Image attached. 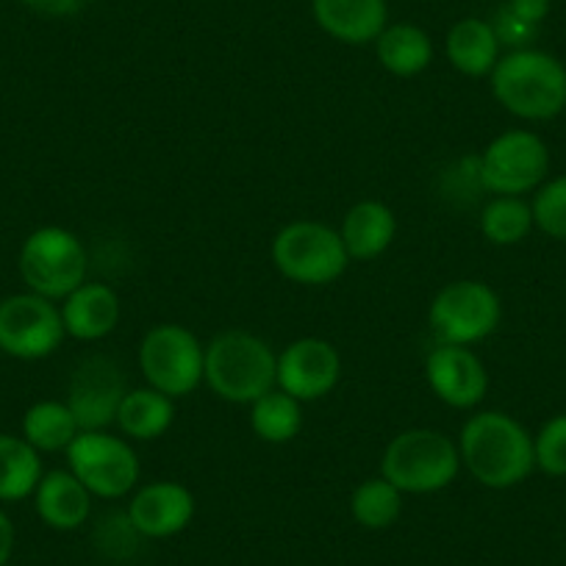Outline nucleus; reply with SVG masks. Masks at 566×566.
Listing matches in <instances>:
<instances>
[{"instance_id":"nucleus-26","label":"nucleus","mask_w":566,"mask_h":566,"mask_svg":"<svg viewBox=\"0 0 566 566\" xmlns=\"http://www.w3.org/2000/svg\"><path fill=\"white\" fill-rule=\"evenodd\" d=\"M353 520L367 531H384V527L395 525L397 516L402 511V492L391 486L384 475L369 478V481L358 483V489L350 497Z\"/></svg>"},{"instance_id":"nucleus-4","label":"nucleus","mask_w":566,"mask_h":566,"mask_svg":"<svg viewBox=\"0 0 566 566\" xmlns=\"http://www.w3.org/2000/svg\"><path fill=\"white\" fill-rule=\"evenodd\" d=\"M461 470L459 444L431 428H413L391 439L380 459V475L408 494L442 492Z\"/></svg>"},{"instance_id":"nucleus-33","label":"nucleus","mask_w":566,"mask_h":566,"mask_svg":"<svg viewBox=\"0 0 566 566\" xmlns=\"http://www.w3.org/2000/svg\"><path fill=\"white\" fill-rule=\"evenodd\" d=\"M14 549V525L7 511H0V566H7Z\"/></svg>"},{"instance_id":"nucleus-23","label":"nucleus","mask_w":566,"mask_h":566,"mask_svg":"<svg viewBox=\"0 0 566 566\" xmlns=\"http://www.w3.org/2000/svg\"><path fill=\"white\" fill-rule=\"evenodd\" d=\"M42 475L40 450L23 437L0 433V503H18L34 494Z\"/></svg>"},{"instance_id":"nucleus-29","label":"nucleus","mask_w":566,"mask_h":566,"mask_svg":"<svg viewBox=\"0 0 566 566\" xmlns=\"http://www.w3.org/2000/svg\"><path fill=\"white\" fill-rule=\"evenodd\" d=\"M536 467L553 478H566V413L547 419L533 439Z\"/></svg>"},{"instance_id":"nucleus-16","label":"nucleus","mask_w":566,"mask_h":566,"mask_svg":"<svg viewBox=\"0 0 566 566\" xmlns=\"http://www.w3.org/2000/svg\"><path fill=\"white\" fill-rule=\"evenodd\" d=\"M319 29L345 45H369L389 25L386 0H312Z\"/></svg>"},{"instance_id":"nucleus-1","label":"nucleus","mask_w":566,"mask_h":566,"mask_svg":"<svg viewBox=\"0 0 566 566\" xmlns=\"http://www.w3.org/2000/svg\"><path fill=\"white\" fill-rule=\"evenodd\" d=\"M461 464L486 489H511L536 467L533 437L503 411H481L461 428Z\"/></svg>"},{"instance_id":"nucleus-5","label":"nucleus","mask_w":566,"mask_h":566,"mask_svg":"<svg viewBox=\"0 0 566 566\" xmlns=\"http://www.w3.org/2000/svg\"><path fill=\"white\" fill-rule=\"evenodd\" d=\"M20 275L34 295L64 301L86 283V248L73 231L59 226L36 228L20 248Z\"/></svg>"},{"instance_id":"nucleus-27","label":"nucleus","mask_w":566,"mask_h":566,"mask_svg":"<svg viewBox=\"0 0 566 566\" xmlns=\"http://www.w3.org/2000/svg\"><path fill=\"white\" fill-rule=\"evenodd\" d=\"M483 237L500 248H511L527 239L533 231V211L531 203L522 198H509V195H497L492 203H486L481 217Z\"/></svg>"},{"instance_id":"nucleus-10","label":"nucleus","mask_w":566,"mask_h":566,"mask_svg":"<svg viewBox=\"0 0 566 566\" xmlns=\"http://www.w3.org/2000/svg\"><path fill=\"white\" fill-rule=\"evenodd\" d=\"M70 472L103 500L125 497L139 481V459L125 439L106 431H81L67 448Z\"/></svg>"},{"instance_id":"nucleus-22","label":"nucleus","mask_w":566,"mask_h":566,"mask_svg":"<svg viewBox=\"0 0 566 566\" xmlns=\"http://www.w3.org/2000/svg\"><path fill=\"white\" fill-rule=\"evenodd\" d=\"M176 419V402L172 397L156 389H134L123 397L117 411L119 431L136 442H150L170 431Z\"/></svg>"},{"instance_id":"nucleus-30","label":"nucleus","mask_w":566,"mask_h":566,"mask_svg":"<svg viewBox=\"0 0 566 566\" xmlns=\"http://www.w3.org/2000/svg\"><path fill=\"white\" fill-rule=\"evenodd\" d=\"M492 29H494V34H497L500 45H509V48H514V51H522V48L531 45L538 34L536 25L520 20L516 14H511L505 7H500V12L494 14Z\"/></svg>"},{"instance_id":"nucleus-11","label":"nucleus","mask_w":566,"mask_h":566,"mask_svg":"<svg viewBox=\"0 0 566 566\" xmlns=\"http://www.w3.org/2000/svg\"><path fill=\"white\" fill-rule=\"evenodd\" d=\"M67 331L62 308L48 297L23 292L0 301V350L20 361H40L59 350Z\"/></svg>"},{"instance_id":"nucleus-19","label":"nucleus","mask_w":566,"mask_h":566,"mask_svg":"<svg viewBox=\"0 0 566 566\" xmlns=\"http://www.w3.org/2000/svg\"><path fill=\"white\" fill-rule=\"evenodd\" d=\"M397 233V217L380 200H361L353 206L342 222V242L347 255L356 261H373L389 250Z\"/></svg>"},{"instance_id":"nucleus-31","label":"nucleus","mask_w":566,"mask_h":566,"mask_svg":"<svg viewBox=\"0 0 566 566\" xmlns=\"http://www.w3.org/2000/svg\"><path fill=\"white\" fill-rule=\"evenodd\" d=\"M23 3L31 12L45 14V18H75L90 7L92 0H23Z\"/></svg>"},{"instance_id":"nucleus-3","label":"nucleus","mask_w":566,"mask_h":566,"mask_svg":"<svg viewBox=\"0 0 566 566\" xmlns=\"http://www.w3.org/2000/svg\"><path fill=\"white\" fill-rule=\"evenodd\" d=\"M203 380L222 400L250 406L277 386V356L261 336L226 331L206 347Z\"/></svg>"},{"instance_id":"nucleus-28","label":"nucleus","mask_w":566,"mask_h":566,"mask_svg":"<svg viewBox=\"0 0 566 566\" xmlns=\"http://www.w3.org/2000/svg\"><path fill=\"white\" fill-rule=\"evenodd\" d=\"M533 226L547 237L566 242V176L553 178L533 195Z\"/></svg>"},{"instance_id":"nucleus-7","label":"nucleus","mask_w":566,"mask_h":566,"mask_svg":"<svg viewBox=\"0 0 566 566\" xmlns=\"http://www.w3.org/2000/svg\"><path fill=\"white\" fill-rule=\"evenodd\" d=\"M139 369L150 389L161 391L172 400L187 397L203 384L206 347L184 325H154L142 336Z\"/></svg>"},{"instance_id":"nucleus-18","label":"nucleus","mask_w":566,"mask_h":566,"mask_svg":"<svg viewBox=\"0 0 566 566\" xmlns=\"http://www.w3.org/2000/svg\"><path fill=\"white\" fill-rule=\"evenodd\" d=\"M34 509L53 531H75L92 511V494L73 472L53 470L42 475L34 492Z\"/></svg>"},{"instance_id":"nucleus-8","label":"nucleus","mask_w":566,"mask_h":566,"mask_svg":"<svg viewBox=\"0 0 566 566\" xmlns=\"http://www.w3.org/2000/svg\"><path fill=\"white\" fill-rule=\"evenodd\" d=\"M503 306L497 292L483 281H453L433 297L428 325L439 345L470 347L497 331Z\"/></svg>"},{"instance_id":"nucleus-20","label":"nucleus","mask_w":566,"mask_h":566,"mask_svg":"<svg viewBox=\"0 0 566 566\" xmlns=\"http://www.w3.org/2000/svg\"><path fill=\"white\" fill-rule=\"evenodd\" d=\"M444 51H448L450 64L470 78L492 75L500 62L497 34H494L492 23L481 18H464L453 23L448 40H444Z\"/></svg>"},{"instance_id":"nucleus-13","label":"nucleus","mask_w":566,"mask_h":566,"mask_svg":"<svg viewBox=\"0 0 566 566\" xmlns=\"http://www.w3.org/2000/svg\"><path fill=\"white\" fill-rule=\"evenodd\" d=\"M342 358L331 342L306 336L277 356V389L301 402L319 400L339 384Z\"/></svg>"},{"instance_id":"nucleus-2","label":"nucleus","mask_w":566,"mask_h":566,"mask_svg":"<svg viewBox=\"0 0 566 566\" xmlns=\"http://www.w3.org/2000/svg\"><path fill=\"white\" fill-rule=\"evenodd\" d=\"M492 92L514 117L544 123L566 108V67L544 51H511L492 70Z\"/></svg>"},{"instance_id":"nucleus-15","label":"nucleus","mask_w":566,"mask_h":566,"mask_svg":"<svg viewBox=\"0 0 566 566\" xmlns=\"http://www.w3.org/2000/svg\"><path fill=\"white\" fill-rule=\"evenodd\" d=\"M195 516V494L184 483L154 481L130 497L128 520L139 536L167 538L181 533Z\"/></svg>"},{"instance_id":"nucleus-17","label":"nucleus","mask_w":566,"mask_h":566,"mask_svg":"<svg viewBox=\"0 0 566 566\" xmlns=\"http://www.w3.org/2000/svg\"><path fill=\"white\" fill-rule=\"evenodd\" d=\"M62 323L67 336L97 342L112 334L119 323V297L106 283H81L64 297Z\"/></svg>"},{"instance_id":"nucleus-32","label":"nucleus","mask_w":566,"mask_h":566,"mask_svg":"<svg viewBox=\"0 0 566 566\" xmlns=\"http://www.w3.org/2000/svg\"><path fill=\"white\" fill-rule=\"evenodd\" d=\"M511 14H516L520 20L531 25H542L547 20L549 9H553V0H505L503 3Z\"/></svg>"},{"instance_id":"nucleus-14","label":"nucleus","mask_w":566,"mask_h":566,"mask_svg":"<svg viewBox=\"0 0 566 566\" xmlns=\"http://www.w3.org/2000/svg\"><path fill=\"white\" fill-rule=\"evenodd\" d=\"M433 395L450 408H475L486 397L489 373L481 358L461 345H437L424 361Z\"/></svg>"},{"instance_id":"nucleus-6","label":"nucleus","mask_w":566,"mask_h":566,"mask_svg":"<svg viewBox=\"0 0 566 566\" xmlns=\"http://www.w3.org/2000/svg\"><path fill=\"white\" fill-rule=\"evenodd\" d=\"M272 264L303 286H325L345 275L350 255L339 231L314 220L283 226L272 239Z\"/></svg>"},{"instance_id":"nucleus-9","label":"nucleus","mask_w":566,"mask_h":566,"mask_svg":"<svg viewBox=\"0 0 566 566\" xmlns=\"http://www.w3.org/2000/svg\"><path fill=\"white\" fill-rule=\"evenodd\" d=\"M549 172V150L533 130H505L478 159V184L494 195L533 192Z\"/></svg>"},{"instance_id":"nucleus-21","label":"nucleus","mask_w":566,"mask_h":566,"mask_svg":"<svg viewBox=\"0 0 566 566\" xmlns=\"http://www.w3.org/2000/svg\"><path fill=\"white\" fill-rule=\"evenodd\" d=\"M375 53L386 73L411 78L424 73L433 62V42L428 31L413 23H389L375 40Z\"/></svg>"},{"instance_id":"nucleus-24","label":"nucleus","mask_w":566,"mask_h":566,"mask_svg":"<svg viewBox=\"0 0 566 566\" xmlns=\"http://www.w3.org/2000/svg\"><path fill=\"white\" fill-rule=\"evenodd\" d=\"M78 433V419L73 417L70 406L62 400L34 402L23 417V439L40 453L67 450Z\"/></svg>"},{"instance_id":"nucleus-12","label":"nucleus","mask_w":566,"mask_h":566,"mask_svg":"<svg viewBox=\"0 0 566 566\" xmlns=\"http://www.w3.org/2000/svg\"><path fill=\"white\" fill-rule=\"evenodd\" d=\"M128 395L123 369L106 356H90L75 367L67 389V406L78 419L81 431H106L117 422L123 397Z\"/></svg>"},{"instance_id":"nucleus-25","label":"nucleus","mask_w":566,"mask_h":566,"mask_svg":"<svg viewBox=\"0 0 566 566\" xmlns=\"http://www.w3.org/2000/svg\"><path fill=\"white\" fill-rule=\"evenodd\" d=\"M250 428L266 444L292 442L303 431L301 400L275 386L264 397L250 402Z\"/></svg>"}]
</instances>
